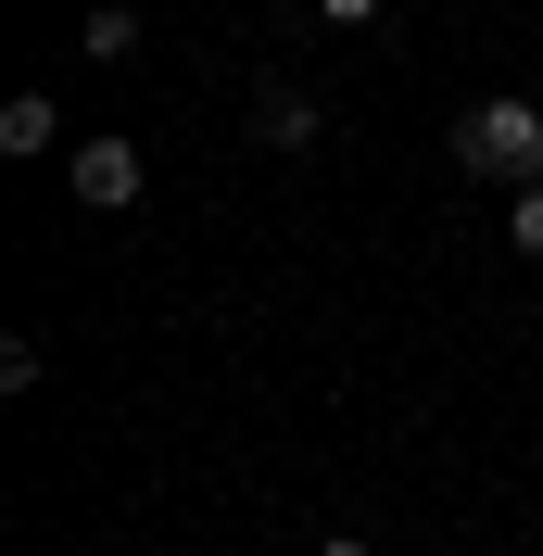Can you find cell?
Here are the masks:
<instances>
[{"label": "cell", "mask_w": 543, "mask_h": 556, "mask_svg": "<svg viewBox=\"0 0 543 556\" xmlns=\"http://www.w3.org/2000/svg\"><path fill=\"white\" fill-rule=\"evenodd\" d=\"M76 51H89V64H127L139 51V0H102V13L76 26Z\"/></svg>", "instance_id": "5"}, {"label": "cell", "mask_w": 543, "mask_h": 556, "mask_svg": "<svg viewBox=\"0 0 543 556\" xmlns=\"http://www.w3.org/2000/svg\"><path fill=\"white\" fill-rule=\"evenodd\" d=\"M455 165H468L480 190H506V203L543 190V102H518V89L506 102H468L455 114Z\"/></svg>", "instance_id": "1"}, {"label": "cell", "mask_w": 543, "mask_h": 556, "mask_svg": "<svg viewBox=\"0 0 543 556\" xmlns=\"http://www.w3.org/2000/svg\"><path fill=\"white\" fill-rule=\"evenodd\" d=\"M304 556H379V544H367V531H316Z\"/></svg>", "instance_id": "7"}, {"label": "cell", "mask_w": 543, "mask_h": 556, "mask_svg": "<svg viewBox=\"0 0 543 556\" xmlns=\"http://www.w3.org/2000/svg\"><path fill=\"white\" fill-rule=\"evenodd\" d=\"M506 253H531V266H543V190H518V203H506Z\"/></svg>", "instance_id": "6"}, {"label": "cell", "mask_w": 543, "mask_h": 556, "mask_svg": "<svg viewBox=\"0 0 543 556\" xmlns=\"http://www.w3.org/2000/svg\"><path fill=\"white\" fill-rule=\"evenodd\" d=\"M253 139H266V152H316V139H329V102H316L304 76H266V89H253Z\"/></svg>", "instance_id": "3"}, {"label": "cell", "mask_w": 543, "mask_h": 556, "mask_svg": "<svg viewBox=\"0 0 543 556\" xmlns=\"http://www.w3.org/2000/svg\"><path fill=\"white\" fill-rule=\"evenodd\" d=\"M76 203L89 215H139V190H152V165H139V139H76Z\"/></svg>", "instance_id": "2"}, {"label": "cell", "mask_w": 543, "mask_h": 556, "mask_svg": "<svg viewBox=\"0 0 543 556\" xmlns=\"http://www.w3.org/2000/svg\"><path fill=\"white\" fill-rule=\"evenodd\" d=\"M316 13H329V26H379V0H316Z\"/></svg>", "instance_id": "8"}, {"label": "cell", "mask_w": 543, "mask_h": 556, "mask_svg": "<svg viewBox=\"0 0 543 556\" xmlns=\"http://www.w3.org/2000/svg\"><path fill=\"white\" fill-rule=\"evenodd\" d=\"M0 152H13V165L76 152V139H64V102H51V89H13V102H0Z\"/></svg>", "instance_id": "4"}]
</instances>
